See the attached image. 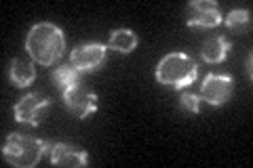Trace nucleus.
Wrapping results in <instances>:
<instances>
[{
  "instance_id": "2",
  "label": "nucleus",
  "mask_w": 253,
  "mask_h": 168,
  "mask_svg": "<svg viewBox=\"0 0 253 168\" xmlns=\"http://www.w3.org/2000/svg\"><path fill=\"white\" fill-rule=\"evenodd\" d=\"M196 61L184 53H169L158 61L156 66V80L161 84L173 86V89H184L192 84L199 69Z\"/></svg>"
},
{
  "instance_id": "9",
  "label": "nucleus",
  "mask_w": 253,
  "mask_h": 168,
  "mask_svg": "<svg viewBox=\"0 0 253 168\" xmlns=\"http://www.w3.org/2000/svg\"><path fill=\"white\" fill-rule=\"evenodd\" d=\"M70 59H72L76 69L91 71V69L99 67L101 63H104V59H106V46L97 44V42H95V44H83V46H78V49L72 51Z\"/></svg>"
},
{
  "instance_id": "8",
  "label": "nucleus",
  "mask_w": 253,
  "mask_h": 168,
  "mask_svg": "<svg viewBox=\"0 0 253 168\" xmlns=\"http://www.w3.org/2000/svg\"><path fill=\"white\" fill-rule=\"evenodd\" d=\"M46 154L51 156V162L55 166H70V168H76V166H84L86 164V151L81 147H74L70 143H49V149Z\"/></svg>"
},
{
  "instance_id": "12",
  "label": "nucleus",
  "mask_w": 253,
  "mask_h": 168,
  "mask_svg": "<svg viewBox=\"0 0 253 168\" xmlns=\"http://www.w3.org/2000/svg\"><path fill=\"white\" fill-rule=\"evenodd\" d=\"M110 46L118 53H131L137 46V36L131 30H116L110 36Z\"/></svg>"
},
{
  "instance_id": "11",
  "label": "nucleus",
  "mask_w": 253,
  "mask_h": 168,
  "mask_svg": "<svg viewBox=\"0 0 253 168\" xmlns=\"http://www.w3.org/2000/svg\"><path fill=\"white\" fill-rule=\"evenodd\" d=\"M9 76L11 80L17 86H28L32 80H34L36 71H34V66H32V61L28 59H15L11 63V69H9Z\"/></svg>"
},
{
  "instance_id": "1",
  "label": "nucleus",
  "mask_w": 253,
  "mask_h": 168,
  "mask_svg": "<svg viewBox=\"0 0 253 168\" xmlns=\"http://www.w3.org/2000/svg\"><path fill=\"white\" fill-rule=\"evenodd\" d=\"M63 49H66L63 32L55 23H36L26 38V51L32 59L42 63V66H51V63L59 61Z\"/></svg>"
},
{
  "instance_id": "6",
  "label": "nucleus",
  "mask_w": 253,
  "mask_h": 168,
  "mask_svg": "<svg viewBox=\"0 0 253 168\" xmlns=\"http://www.w3.org/2000/svg\"><path fill=\"white\" fill-rule=\"evenodd\" d=\"M63 101H66V107L78 118H86L97 109V97H95V93L86 91L81 84H74L63 91Z\"/></svg>"
},
{
  "instance_id": "10",
  "label": "nucleus",
  "mask_w": 253,
  "mask_h": 168,
  "mask_svg": "<svg viewBox=\"0 0 253 168\" xmlns=\"http://www.w3.org/2000/svg\"><path fill=\"white\" fill-rule=\"evenodd\" d=\"M228 51H230V42H228L224 36H215V38H209L207 42H205L201 55L207 63H219V61L226 59Z\"/></svg>"
},
{
  "instance_id": "5",
  "label": "nucleus",
  "mask_w": 253,
  "mask_h": 168,
  "mask_svg": "<svg viewBox=\"0 0 253 168\" xmlns=\"http://www.w3.org/2000/svg\"><path fill=\"white\" fill-rule=\"evenodd\" d=\"M232 89H234V80L230 76L211 74L205 78V82L201 86V97L209 105H221V103H226L230 99Z\"/></svg>"
},
{
  "instance_id": "16",
  "label": "nucleus",
  "mask_w": 253,
  "mask_h": 168,
  "mask_svg": "<svg viewBox=\"0 0 253 168\" xmlns=\"http://www.w3.org/2000/svg\"><path fill=\"white\" fill-rule=\"evenodd\" d=\"M247 74H249V78H251V55L247 57Z\"/></svg>"
},
{
  "instance_id": "7",
  "label": "nucleus",
  "mask_w": 253,
  "mask_h": 168,
  "mask_svg": "<svg viewBox=\"0 0 253 168\" xmlns=\"http://www.w3.org/2000/svg\"><path fill=\"white\" fill-rule=\"evenodd\" d=\"M221 21V13L219 6L211 0H196L188 6V26H196V28H213Z\"/></svg>"
},
{
  "instance_id": "3",
  "label": "nucleus",
  "mask_w": 253,
  "mask_h": 168,
  "mask_svg": "<svg viewBox=\"0 0 253 168\" xmlns=\"http://www.w3.org/2000/svg\"><path fill=\"white\" fill-rule=\"evenodd\" d=\"M49 143L34 139V137H26V134H9V139L4 141V158L9 160V164L19 166V168H32L41 162L42 154H46Z\"/></svg>"
},
{
  "instance_id": "13",
  "label": "nucleus",
  "mask_w": 253,
  "mask_h": 168,
  "mask_svg": "<svg viewBox=\"0 0 253 168\" xmlns=\"http://www.w3.org/2000/svg\"><path fill=\"white\" fill-rule=\"evenodd\" d=\"M53 80H55V84L66 91V89H70V86L78 84V69L72 67V66H59L53 71Z\"/></svg>"
},
{
  "instance_id": "15",
  "label": "nucleus",
  "mask_w": 253,
  "mask_h": 168,
  "mask_svg": "<svg viewBox=\"0 0 253 168\" xmlns=\"http://www.w3.org/2000/svg\"><path fill=\"white\" fill-rule=\"evenodd\" d=\"M199 97H196L194 93H184L179 97V105L184 107L186 111H190V114H196V111H199Z\"/></svg>"
},
{
  "instance_id": "4",
  "label": "nucleus",
  "mask_w": 253,
  "mask_h": 168,
  "mask_svg": "<svg viewBox=\"0 0 253 168\" xmlns=\"http://www.w3.org/2000/svg\"><path fill=\"white\" fill-rule=\"evenodd\" d=\"M49 105H51L49 97H44L41 93H30L17 101V105H15V118H17V122L38 126L44 116V109Z\"/></svg>"
},
{
  "instance_id": "14",
  "label": "nucleus",
  "mask_w": 253,
  "mask_h": 168,
  "mask_svg": "<svg viewBox=\"0 0 253 168\" xmlns=\"http://www.w3.org/2000/svg\"><path fill=\"white\" fill-rule=\"evenodd\" d=\"M247 23H249V11H245V9H236L226 17V26L234 32L243 30Z\"/></svg>"
}]
</instances>
